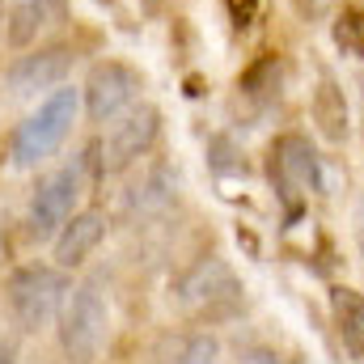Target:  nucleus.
<instances>
[{"instance_id": "11", "label": "nucleus", "mask_w": 364, "mask_h": 364, "mask_svg": "<svg viewBox=\"0 0 364 364\" xmlns=\"http://www.w3.org/2000/svg\"><path fill=\"white\" fill-rule=\"evenodd\" d=\"M102 242H106V212H102V208H85V212H77V216L55 233V242H51V250H55V267H64V272L81 267Z\"/></svg>"}, {"instance_id": "8", "label": "nucleus", "mask_w": 364, "mask_h": 364, "mask_svg": "<svg viewBox=\"0 0 364 364\" xmlns=\"http://www.w3.org/2000/svg\"><path fill=\"white\" fill-rule=\"evenodd\" d=\"M140 90H144V77L132 64L102 60V64H93V73L85 77V85H81V106H85L90 123L106 127L119 114H127L132 106H140Z\"/></svg>"}, {"instance_id": "19", "label": "nucleus", "mask_w": 364, "mask_h": 364, "mask_svg": "<svg viewBox=\"0 0 364 364\" xmlns=\"http://www.w3.org/2000/svg\"><path fill=\"white\" fill-rule=\"evenodd\" d=\"M356 246H360V255H364V191H360V199H356Z\"/></svg>"}, {"instance_id": "2", "label": "nucleus", "mask_w": 364, "mask_h": 364, "mask_svg": "<svg viewBox=\"0 0 364 364\" xmlns=\"http://www.w3.org/2000/svg\"><path fill=\"white\" fill-rule=\"evenodd\" d=\"M90 166H97V149H85L81 157L64 161L60 170L43 174L34 195H30V212H26V229L34 242H55V233L77 216V203L85 195V182H90Z\"/></svg>"}, {"instance_id": "4", "label": "nucleus", "mask_w": 364, "mask_h": 364, "mask_svg": "<svg viewBox=\"0 0 364 364\" xmlns=\"http://www.w3.org/2000/svg\"><path fill=\"white\" fill-rule=\"evenodd\" d=\"M68 292H73V279H68L64 267L30 263V267H17V272L4 279V301H9L13 326L26 331V335L43 331L51 318H60Z\"/></svg>"}, {"instance_id": "3", "label": "nucleus", "mask_w": 364, "mask_h": 364, "mask_svg": "<svg viewBox=\"0 0 364 364\" xmlns=\"http://www.w3.org/2000/svg\"><path fill=\"white\" fill-rule=\"evenodd\" d=\"M174 301L186 318L195 322H229L242 314V279L225 259H199L195 267H186L174 284Z\"/></svg>"}, {"instance_id": "9", "label": "nucleus", "mask_w": 364, "mask_h": 364, "mask_svg": "<svg viewBox=\"0 0 364 364\" xmlns=\"http://www.w3.org/2000/svg\"><path fill=\"white\" fill-rule=\"evenodd\" d=\"M157 136H161V110H157V106L140 102V106H132L127 114H119V119L110 123V132L102 136V144H97V166H102V174H119V170L136 166L140 157H149V149L157 144Z\"/></svg>"}, {"instance_id": "14", "label": "nucleus", "mask_w": 364, "mask_h": 364, "mask_svg": "<svg viewBox=\"0 0 364 364\" xmlns=\"http://www.w3.org/2000/svg\"><path fill=\"white\" fill-rule=\"evenodd\" d=\"M220 343L208 331H182V335H166L153 352L157 364H216Z\"/></svg>"}, {"instance_id": "18", "label": "nucleus", "mask_w": 364, "mask_h": 364, "mask_svg": "<svg viewBox=\"0 0 364 364\" xmlns=\"http://www.w3.org/2000/svg\"><path fill=\"white\" fill-rule=\"evenodd\" d=\"M0 364H17V335L0 322Z\"/></svg>"}, {"instance_id": "1", "label": "nucleus", "mask_w": 364, "mask_h": 364, "mask_svg": "<svg viewBox=\"0 0 364 364\" xmlns=\"http://www.w3.org/2000/svg\"><path fill=\"white\" fill-rule=\"evenodd\" d=\"M81 110H85V106H81V90H77V85H60L55 93H47V97L21 119V127L13 132L9 161H13L17 170H34V166L51 161V157L64 149V140L73 136V123H77Z\"/></svg>"}, {"instance_id": "17", "label": "nucleus", "mask_w": 364, "mask_h": 364, "mask_svg": "<svg viewBox=\"0 0 364 364\" xmlns=\"http://www.w3.org/2000/svg\"><path fill=\"white\" fill-rule=\"evenodd\" d=\"M237 364H288V360H279L272 348H246V352L237 356Z\"/></svg>"}, {"instance_id": "16", "label": "nucleus", "mask_w": 364, "mask_h": 364, "mask_svg": "<svg viewBox=\"0 0 364 364\" xmlns=\"http://www.w3.org/2000/svg\"><path fill=\"white\" fill-rule=\"evenodd\" d=\"M335 38L348 55H360L364 60V13H343L339 26H335Z\"/></svg>"}, {"instance_id": "5", "label": "nucleus", "mask_w": 364, "mask_h": 364, "mask_svg": "<svg viewBox=\"0 0 364 364\" xmlns=\"http://www.w3.org/2000/svg\"><path fill=\"white\" fill-rule=\"evenodd\" d=\"M110 331V305L102 292V279H81L73 284L64 309H60V348L73 364H93L106 348Z\"/></svg>"}, {"instance_id": "10", "label": "nucleus", "mask_w": 364, "mask_h": 364, "mask_svg": "<svg viewBox=\"0 0 364 364\" xmlns=\"http://www.w3.org/2000/svg\"><path fill=\"white\" fill-rule=\"evenodd\" d=\"M64 21H68V0H13L9 17H4V38H9V47L26 51L47 30L64 26Z\"/></svg>"}, {"instance_id": "7", "label": "nucleus", "mask_w": 364, "mask_h": 364, "mask_svg": "<svg viewBox=\"0 0 364 364\" xmlns=\"http://www.w3.org/2000/svg\"><path fill=\"white\" fill-rule=\"evenodd\" d=\"M73 68H77V51L68 47V43H34V47H26L9 68H4V90L9 97H17V102H26V97H47V93H55L60 85H68V77H73Z\"/></svg>"}, {"instance_id": "6", "label": "nucleus", "mask_w": 364, "mask_h": 364, "mask_svg": "<svg viewBox=\"0 0 364 364\" xmlns=\"http://www.w3.org/2000/svg\"><path fill=\"white\" fill-rule=\"evenodd\" d=\"M267 178H272V191L279 195V203L288 212H296L309 195L322 191V161H318L314 144L296 132L279 136L267 153Z\"/></svg>"}, {"instance_id": "12", "label": "nucleus", "mask_w": 364, "mask_h": 364, "mask_svg": "<svg viewBox=\"0 0 364 364\" xmlns=\"http://www.w3.org/2000/svg\"><path fill=\"white\" fill-rule=\"evenodd\" d=\"M174 195H178V174H174L170 166H149V170L140 174V182L127 186L123 212H127L132 220H149V216H161V212L174 203Z\"/></svg>"}, {"instance_id": "13", "label": "nucleus", "mask_w": 364, "mask_h": 364, "mask_svg": "<svg viewBox=\"0 0 364 364\" xmlns=\"http://www.w3.org/2000/svg\"><path fill=\"white\" fill-rule=\"evenodd\" d=\"M331 322L339 343L348 348L352 360H364V292L356 288H331Z\"/></svg>"}, {"instance_id": "15", "label": "nucleus", "mask_w": 364, "mask_h": 364, "mask_svg": "<svg viewBox=\"0 0 364 364\" xmlns=\"http://www.w3.org/2000/svg\"><path fill=\"white\" fill-rule=\"evenodd\" d=\"M314 119H318V127H322L326 140H343L348 136V106H343V93L335 90L331 77L314 93Z\"/></svg>"}]
</instances>
